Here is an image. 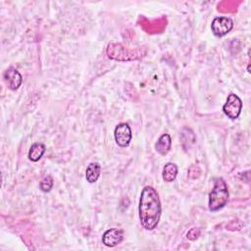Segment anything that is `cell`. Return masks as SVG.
Instances as JSON below:
<instances>
[{"mask_svg": "<svg viewBox=\"0 0 251 251\" xmlns=\"http://www.w3.org/2000/svg\"><path fill=\"white\" fill-rule=\"evenodd\" d=\"M124 239V231L120 228L113 227L107 229L102 236V242L108 247H115Z\"/></svg>", "mask_w": 251, "mask_h": 251, "instance_id": "cell-7", "label": "cell"}, {"mask_svg": "<svg viewBox=\"0 0 251 251\" xmlns=\"http://www.w3.org/2000/svg\"><path fill=\"white\" fill-rule=\"evenodd\" d=\"M45 145L40 142L33 143L28 151V159L32 162H37L45 153Z\"/></svg>", "mask_w": 251, "mask_h": 251, "instance_id": "cell-11", "label": "cell"}, {"mask_svg": "<svg viewBox=\"0 0 251 251\" xmlns=\"http://www.w3.org/2000/svg\"><path fill=\"white\" fill-rule=\"evenodd\" d=\"M200 235V228L199 227H192L191 229L188 230L187 234H186V237L189 239V240H196Z\"/></svg>", "mask_w": 251, "mask_h": 251, "instance_id": "cell-14", "label": "cell"}, {"mask_svg": "<svg viewBox=\"0 0 251 251\" xmlns=\"http://www.w3.org/2000/svg\"><path fill=\"white\" fill-rule=\"evenodd\" d=\"M228 200L227 185L224 178L220 177L215 180L214 187L209 195V209L212 212H216L222 209Z\"/></svg>", "mask_w": 251, "mask_h": 251, "instance_id": "cell-3", "label": "cell"}, {"mask_svg": "<svg viewBox=\"0 0 251 251\" xmlns=\"http://www.w3.org/2000/svg\"><path fill=\"white\" fill-rule=\"evenodd\" d=\"M139 220L141 226L147 229H154L161 217V202L157 191L152 186H145L139 199Z\"/></svg>", "mask_w": 251, "mask_h": 251, "instance_id": "cell-1", "label": "cell"}, {"mask_svg": "<svg viewBox=\"0 0 251 251\" xmlns=\"http://www.w3.org/2000/svg\"><path fill=\"white\" fill-rule=\"evenodd\" d=\"M53 178H52V176H45L42 179H41V181H40V183H39V187H40V189L43 191V192H48V191H50L51 190V188H52V186H53Z\"/></svg>", "mask_w": 251, "mask_h": 251, "instance_id": "cell-13", "label": "cell"}, {"mask_svg": "<svg viewBox=\"0 0 251 251\" xmlns=\"http://www.w3.org/2000/svg\"><path fill=\"white\" fill-rule=\"evenodd\" d=\"M233 27V22L227 17H217L213 20L211 28L216 36H224L227 34Z\"/></svg>", "mask_w": 251, "mask_h": 251, "instance_id": "cell-5", "label": "cell"}, {"mask_svg": "<svg viewBox=\"0 0 251 251\" xmlns=\"http://www.w3.org/2000/svg\"><path fill=\"white\" fill-rule=\"evenodd\" d=\"M241 109H242V102L240 98L237 95L230 93L227 96L226 102L223 106V111L226 114V116H227L231 120H235L239 117L241 113Z\"/></svg>", "mask_w": 251, "mask_h": 251, "instance_id": "cell-4", "label": "cell"}, {"mask_svg": "<svg viewBox=\"0 0 251 251\" xmlns=\"http://www.w3.org/2000/svg\"><path fill=\"white\" fill-rule=\"evenodd\" d=\"M171 147H172V138L168 133L162 134L155 144L156 151L161 155H166L171 150Z\"/></svg>", "mask_w": 251, "mask_h": 251, "instance_id": "cell-9", "label": "cell"}, {"mask_svg": "<svg viewBox=\"0 0 251 251\" xmlns=\"http://www.w3.org/2000/svg\"><path fill=\"white\" fill-rule=\"evenodd\" d=\"M107 55L110 59L117 61H133L145 56L146 48L129 49L121 43H109L107 47Z\"/></svg>", "mask_w": 251, "mask_h": 251, "instance_id": "cell-2", "label": "cell"}, {"mask_svg": "<svg viewBox=\"0 0 251 251\" xmlns=\"http://www.w3.org/2000/svg\"><path fill=\"white\" fill-rule=\"evenodd\" d=\"M114 135H115V140L119 146L126 147L128 146L132 137L131 128L126 123L119 124L115 128Z\"/></svg>", "mask_w": 251, "mask_h": 251, "instance_id": "cell-6", "label": "cell"}, {"mask_svg": "<svg viewBox=\"0 0 251 251\" xmlns=\"http://www.w3.org/2000/svg\"><path fill=\"white\" fill-rule=\"evenodd\" d=\"M3 78L5 83L7 84V86L11 89V90H16L18 89L23 81V77L22 75L18 72V70H16L13 67L8 68L4 74H3Z\"/></svg>", "mask_w": 251, "mask_h": 251, "instance_id": "cell-8", "label": "cell"}, {"mask_svg": "<svg viewBox=\"0 0 251 251\" xmlns=\"http://www.w3.org/2000/svg\"><path fill=\"white\" fill-rule=\"evenodd\" d=\"M177 175V167L174 163H167L163 168L162 176L163 179L167 182H171L176 179Z\"/></svg>", "mask_w": 251, "mask_h": 251, "instance_id": "cell-12", "label": "cell"}, {"mask_svg": "<svg viewBox=\"0 0 251 251\" xmlns=\"http://www.w3.org/2000/svg\"><path fill=\"white\" fill-rule=\"evenodd\" d=\"M100 173H101V166L96 163V162H92L90 163L87 168H86V172H85V177L86 180L89 183H93L95 182L99 176H100Z\"/></svg>", "mask_w": 251, "mask_h": 251, "instance_id": "cell-10", "label": "cell"}]
</instances>
